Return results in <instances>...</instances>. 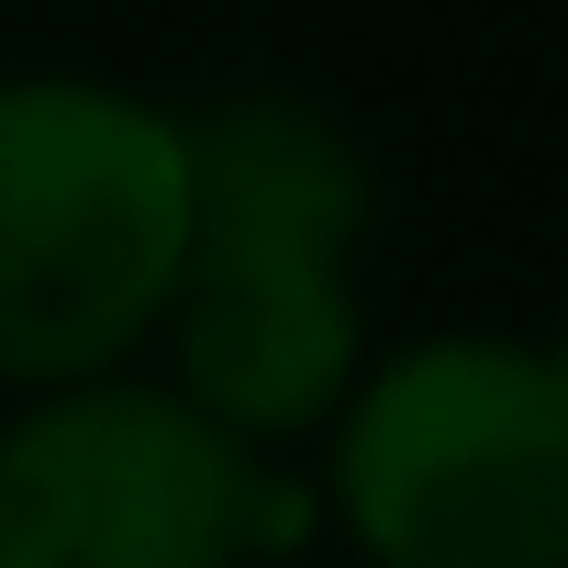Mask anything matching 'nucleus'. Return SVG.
<instances>
[{
  "label": "nucleus",
  "instance_id": "1",
  "mask_svg": "<svg viewBox=\"0 0 568 568\" xmlns=\"http://www.w3.org/2000/svg\"><path fill=\"white\" fill-rule=\"evenodd\" d=\"M190 145V256L156 313L168 390L223 424L245 457L302 446L368 368L357 324V234L379 212L368 156L291 90H234L179 123Z\"/></svg>",
  "mask_w": 568,
  "mask_h": 568
},
{
  "label": "nucleus",
  "instance_id": "3",
  "mask_svg": "<svg viewBox=\"0 0 568 568\" xmlns=\"http://www.w3.org/2000/svg\"><path fill=\"white\" fill-rule=\"evenodd\" d=\"M368 568H568V368L513 335H424L324 424Z\"/></svg>",
  "mask_w": 568,
  "mask_h": 568
},
{
  "label": "nucleus",
  "instance_id": "4",
  "mask_svg": "<svg viewBox=\"0 0 568 568\" xmlns=\"http://www.w3.org/2000/svg\"><path fill=\"white\" fill-rule=\"evenodd\" d=\"M302 535L313 490L156 379H68L0 424V568H245Z\"/></svg>",
  "mask_w": 568,
  "mask_h": 568
},
{
  "label": "nucleus",
  "instance_id": "2",
  "mask_svg": "<svg viewBox=\"0 0 568 568\" xmlns=\"http://www.w3.org/2000/svg\"><path fill=\"white\" fill-rule=\"evenodd\" d=\"M190 256V145L179 112L101 79L0 90V379L68 390L112 379Z\"/></svg>",
  "mask_w": 568,
  "mask_h": 568
}]
</instances>
